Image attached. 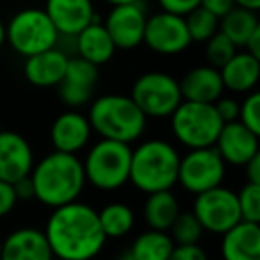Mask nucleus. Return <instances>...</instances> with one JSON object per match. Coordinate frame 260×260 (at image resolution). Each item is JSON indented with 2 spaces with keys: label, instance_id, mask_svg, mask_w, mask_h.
<instances>
[{
  "label": "nucleus",
  "instance_id": "1",
  "mask_svg": "<svg viewBox=\"0 0 260 260\" xmlns=\"http://www.w3.org/2000/svg\"><path fill=\"white\" fill-rule=\"evenodd\" d=\"M43 232L54 258L59 260H93L107 241L98 210L79 200L52 209Z\"/></svg>",
  "mask_w": 260,
  "mask_h": 260
},
{
  "label": "nucleus",
  "instance_id": "2",
  "mask_svg": "<svg viewBox=\"0 0 260 260\" xmlns=\"http://www.w3.org/2000/svg\"><path fill=\"white\" fill-rule=\"evenodd\" d=\"M29 177L34 187V198L50 209L77 202L86 187L82 160L73 153L55 150L40 162H34Z\"/></svg>",
  "mask_w": 260,
  "mask_h": 260
},
{
  "label": "nucleus",
  "instance_id": "3",
  "mask_svg": "<svg viewBox=\"0 0 260 260\" xmlns=\"http://www.w3.org/2000/svg\"><path fill=\"white\" fill-rule=\"evenodd\" d=\"M89 125L100 139L132 145L146 130V118L136 102L125 94L109 93L98 96L89 105Z\"/></svg>",
  "mask_w": 260,
  "mask_h": 260
},
{
  "label": "nucleus",
  "instance_id": "4",
  "mask_svg": "<svg viewBox=\"0 0 260 260\" xmlns=\"http://www.w3.org/2000/svg\"><path fill=\"white\" fill-rule=\"evenodd\" d=\"M180 153L164 139H148L132 150L130 177L138 191L150 194L171 191L177 185Z\"/></svg>",
  "mask_w": 260,
  "mask_h": 260
},
{
  "label": "nucleus",
  "instance_id": "5",
  "mask_svg": "<svg viewBox=\"0 0 260 260\" xmlns=\"http://www.w3.org/2000/svg\"><path fill=\"white\" fill-rule=\"evenodd\" d=\"M132 148L126 143L100 139L82 160L86 182L98 191H118L128 182Z\"/></svg>",
  "mask_w": 260,
  "mask_h": 260
},
{
  "label": "nucleus",
  "instance_id": "6",
  "mask_svg": "<svg viewBox=\"0 0 260 260\" xmlns=\"http://www.w3.org/2000/svg\"><path fill=\"white\" fill-rule=\"evenodd\" d=\"M170 123L175 139L189 150L214 146L224 125L214 104L187 100H182L175 109L170 116Z\"/></svg>",
  "mask_w": 260,
  "mask_h": 260
},
{
  "label": "nucleus",
  "instance_id": "7",
  "mask_svg": "<svg viewBox=\"0 0 260 260\" xmlns=\"http://www.w3.org/2000/svg\"><path fill=\"white\" fill-rule=\"evenodd\" d=\"M59 40L61 36L45 9H22L6 23V43L22 57L57 47Z\"/></svg>",
  "mask_w": 260,
  "mask_h": 260
},
{
  "label": "nucleus",
  "instance_id": "8",
  "mask_svg": "<svg viewBox=\"0 0 260 260\" xmlns=\"http://www.w3.org/2000/svg\"><path fill=\"white\" fill-rule=\"evenodd\" d=\"M130 98L146 118H170L182 104L178 80L164 72H146L132 86Z\"/></svg>",
  "mask_w": 260,
  "mask_h": 260
},
{
  "label": "nucleus",
  "instance_id": "9",
  "mask_svg": "<svg viewBox=\"0 0 260 260\" xmlns=\"http://www.w3.org/2000/svg\"><path fill=\"white\" fill-rule=\"evenodd\" d=\"M224 175H226V164L214 146L196 148L189 150L184 157H180L177 184L196 196L217 185H223Z\"/></svg>",
  "mask_w": 260,
  "mask_h": 260
},
{
  "label": "nucleus",
  "instance_id": "10",
  "mask_svg": "<svg viewBox=\"0 0 260 260\" xmlns=\"http://www.w3.org/2000/svg\"><path fill=\"white\" fill-rule=\"evenodd\" d=\"M192 214L202 224L203 232L216 235H223L239 221H242L237 194L223 185L196 194Z\"/></svg>",
  "mask_w": 260,
  "mask_h": 260
},
{
  "label": "nucleus",
  "instance_id": "11",
  "mask_svg": "<svg viewBox=\"0 0 260 260\" xmlns=\"http://www.w3.org/2000/svg\"><path fill=\"white\" fill-rule=\"evenodd\" d=\"M143 43L159 55H178L187 50L192 41L184 16L159 11L146 20Z\"/></svg>",
  "mask_w": 260,
  "mask_h": 260
},
{
  "label": "nucleus",
  "instance_id": "12",
  "mask_svg": "<svg viewBox=\"0 0 260 260\" xmlns=\"http://www.w3.org/2000/svg\"><path fill=\"white\" fill-rule=\"evenodd\" d=\"M148 11L141 2L112 6L104 27L107 29L116 50H134L143 43Z\"/></svg>",
  "mask_w": 260,
  "mask_h": 260
},
{
  "label": "nucleus",
  "instance_id": "13",
  "mask_svg": "<svg viewBox=\"0 0 260 260\" xmlns=\"http://www.w3.org/2000/svg\"><path fill=\"white\" fill-rule=\"evenodd\" d=\"M98 80V66L84 61L82 57H70L62 80L57 84L59 98L70 109H80L93 98Z\"/></svg>",
  "mask_w": 260,
  "mask_h": 260
},
{
  "label": "nucleus",
  "instance_id": "14",
  "mask_svg": "<svg viewBox=\"0 0 260 260\" xmlns=\"http://www.w3.org/2000/svg\"><path fill=\"white\" fill-rule=\"evenodd\" d=\"M34 166V152L18 132L0 130V180L15 184L29 177Z\"/></svg>",
  "mask_w": 260,
  "mask_h": 260
},
{
  "label": "nucleus",
  "instance_id": "15",
  "mask_svg": "<svg viewBox=\"0 0 260 260\" xmlns=\"http://www.w3.org/2000/svg\"><path fill=\"white\" fill-rule=\"evenodd\" d=\"M93 128L89 125L87 116L77 109L64 111L54 119L50 128V141L55 152L73 153L82 152L91 141Z\"/></svg>",
  "mask_w": 260,
  "mask_h": 260
},
{
  "label": "nucleus",
  "instance_id": "16",
  "mask_svg": "<svg viewBox=\"0 0 260 260\" xmlns=\"http://www.w3.org/2000/svg\"><path fill=\"white\" fill-rule=\"evenodd\" d=\"M258 138L260 136L253 134L241 121L224 123L214 143V148L224 160V164L242 168L253 155L260 152Z\"/></svg>",
  "mask_w": 260,
  "mask_h": 260
},
{
  "label": "nucleus",
  "instance_id": "17",
  "mask_svg": "<svg viewBox=\"0 0 260 260\" xmlns=\"http://www.w3.org/2000/svg\"><path fill=\"white\" fill-rule=\"evenodd\" d=\"M45 13L61 38H75L84 27L98 20L93 0H47Z\"/></svg>",
  "mask_w": 260,
  "mask_h": 260
},
{
  "label": "nucleus",
  "instance_id": "18",
  "mask_svg": "<svg viewBox=\"0 0 260 260\" xmlns=\"http://www.w3.org/2000/svg\"><path fill=\"white\" fill-rule=\"evenodd\" d=\"M0 260H54V253L43 230L23 226L2 241Z\"/></svg>",
  "mask_w": 260,
  "mask_h": 260
},
{
  "label": "nucleus",
  "instance_id": "19",
  "mask_svg": "<svg viewBox=\"0 0 260 260\" xmlns=\"http://www.w3.org/2000/svg\"><path fill=\"white\" fill-rule=\"evenodd\" d=\"M68 54L54 47L40 54L25 57L23 75L27 82L36 87H57L68 66Z\"/></svg>",
  "mask_w": 260,
  "mask_h": 260
},
{
  "label": "nucleus",
  "instance_id": "20",
  "mask_svg": "<svg viewBox=\"0 0 260 260\" xmlns=\"http://www.w3.org/2000/svg\"><path fill=\"white\" fill-rule=\"evenodd\" d=\"M180 86L182 100L187 102H202V104H214L219 100L224 93L223 79L217 68L210 64H202L191 68L182 80Z\"/></svg>",
  "mask_w": 260,
  "mask_h": 260
},
{
  "label": "nucleus",
  "instance_id": "21",
  "mask_svg": "<svg viewBox=\"0 0 260 260\" xmlns=\"http://www.w3.org/2000/svg\"><path fill=\"white\" fill-rule=\"evenodd\" d=\"M223 260H260V224L239 221L223 234Z\"/></svg>",
  "mask_w": 260,
  "mask_h": 260
},
{
  "label": "nucleus",
  "instance_id": "22",
  "mask_svg": "<svg viewBox=\"0 0 260 260\" xmlns=\"http://www.w3.org/2000/svg\"><path fill=\"white\" fill-rule=\"evenodd\" d=\"M73 43H75L77 55L94 66L107 64L116 54L114 43L100 20H94L93 23L84 27L73 38Z\"/></svg>",
  "mask_w": 260,
  "mask_h": 260
},
{
  "label": "nucleus",
  "instance_id": "23",
  "mask_svg": "<svg viewBox=\"0 0 260 260\" xmlns=\"http://www.w3.org/2000/svg\"><path fill=\"white\" fill-rule=\"evenodd\" d=\"M224 89L234 93L255 91L260 80V59L248 52H235L234 57L219 68Z\"/></svg>",
  "mask_w": 260,
  "mask_h": 260
},
{
  "label": "nucleus",
  "instance_id": "24",
  "mask_svg": "<svg viewBox=\"0 0 260 260\" xmlns=\"http://www.w3.org/2000/svg\"><path fill=\"white\" fill-rule=\"evenodd\" d=\"M178 214H180V203L171 191L146 194V200L143 203V217L152 230L168 232Z\"/></svg>",
  "mask_w": 260,
  "mask_h": 260
},
{
  "label": "nucleus",
  "instance_id": "25",
  "mask_svg": "<svg viewBox=\"0 0 260 260\" xmlns=\"http://www.w3.org/2000/svg\"><path fill=\"white\" fill-rule=\"evenodd\" d=\"M260 27L255 11L235 6L223 18H219V32H223L237 48H244L246 41Z\"/></svg>",
  "mask_w": 260,
  "mask_h": 260
},
{
  "label": "nucleus",
  "instance_id": "26",
  "mask_svg": "<svg viewBox=\"0 0 260 260\" xmlns=\"http://www.w3.org/2000/svg\"><path fill=\"white\" fill-rule=\"evenodd\" d=\"M173 248L175 242L168 232L150 228L136 237L128 255L132 260H168Z\"/></svg>",
  "mask_w": 260,
  "mask_h": 260
},
{
  "label": "nucleus",
  "instance_id": "27",
  "mask_svg": "<svg viewBox=\"0 0 260 260\" xmlns=\"http://www.w3.org/2000/svg\"><path fill=\"white\" fill-rule=\"evenodd\" d=\"M98 221H100L105 237L119 239L132 232L136 223V214L126 203L112 202L98 212Z\"/></svg>",
  "mask_w": 260,
  "mask_h": 260
},
{
  "label": "nucleus",
  "instance_id": "28",
  "mask_svg": "<svg viewBox=\"0 0 260 260\" xmlns=\"http://www.w3.org/2000/svg\"><path fill=\"white\" fill-rule=\"evenodd\" d=\"M184 18L192 43H205L219 30V18L209 13L207 9H203L202 6L191 11Z\"/></svg>",
  "mask_w": 260,
  "mask_h": 260
},
{
  "label": "nucleus",
  "instance_id": "29",
  "mask_svg": "<svg viewBox=\"0 0 260 260\" xmlns=\"http://www.w3.org/2000/svg\"><path fill=\"white\" fill-rule=\"evenodd\" d=\"M168 234L171 235L175 244H198L203 228L192 212H180L170 226Z\"/></svg>",
  "mask_w": 260,
  "mask_h": 260
},
{
  "label": "nucleus",
  "instance_id": "30",
  "mask_svg": "<svg viewBox=\"0 0 260 260\" xmlns=\"http://www.w3.org/2000/svg\"><path fill=\"white\" fill-rule=\"evenodd\" d=\"M237 194L239 210H241L242 221L260 224V184L246 182Z\"/></svg>",
  "mask_w": 260,
  "mask_h": 260
},
{
  "label": "nucleus",
  "instance_id": "31",
  "mask_svg": "<svg viewBox=\"0 0 260 260\" xmlns=\"http://www.w3.org/2000/svg\"><path fill=\"white\" fill-rule=\"evenodd\" d=\"M237 52V47L224 36L223 32L217 30L209 41H205V55H207V61H209L210 66L219 70L221 66H224L234 54Z\"/></svg>",
  "mask_w": 260,
  "mask_h": 260
},
{
  "label": "nucleus",
  "instance_id": "32",
  "mask_svg": "<svg viewBox=\"0 0 260 260\" xmlns=\"http://www.w3.org/2000/svg\"><path fill=\"white\" fill-rule=\"evenodd\" d=\"M246 128H249L253 134L260 136V93L249 91L246 98L239 104V119Z\"/></svg>",
  "mask_w": 260,
  "mask_h": 260
},
{
  "label": "nucleus",
  "instance_id": "33",
  "mask_svg": "<svg viewBox=\"0 0 260 260\" xmlns=\"http://www.w3.org/2000/svg\"><path fill=\"white\" fill-rule=\"evenodd\" d=\"M168 260H209L200 244H175Z\"/></svg>",
  "mask_w": 260,
  "mask_h": 260
},
{
  "label": "nucleus",
  "instance_id": "34",
  "mask_svg": "<svg viewBox=\"0 0 260 260\" xmlns=\"http://www.w3.org/2000/svg\"><path fill=\"white\" fill-rule=\"evenodd\" d=\"M160 11L171 13L177 16H187L191 11L200 8V0H157Z\"/></svg>",
  "mask_w": 260,
  "mask_h": 260
},
{
  "label": "nucleus",
  "instance_id": "35",
  "mask_svg": "<svg viewBox=\"0 0 260 260\" xmlns=\"http://www.w3.org/2000/svg\"><path fill=\"white\" fill-rule=\"evenodd\" d=\"M217 114H219L221 121L223 123H232L239 119V102L235 98H223L214 102Z\"/></svg>",
  "mask_w": 260,
  "mask_h": 260
},
{
  "label": "nucleus",
  "instance_id": "36",
  "mask_svg": "<svg viewBox=\"0 0 260 260\" xmlns=\"http://www.w3.org/2000/svg\"><path fill=\"white\" fill-rule=\"evenodd\" d=\"M16 203H18V198H16V194H15L13 184L0 180V217L8 216L16 207Z\"/></svg>",
  "mask_w": 260,
  "mask_h": 260
},
{
  "label": "nucleus",
  "instance_id": "37",
  "mask_svg": "<svg viewBox=\"0 0 260 260\" xmlns=\"http://www.w3.org/2000/svg\"><path fill=\"white\" fill-rule=\"evenodd\" d=\"M200 6L217 18H223L228 11L235 8V2L234 0H200Z\"/></svg>",
  "mask_w": 260,
  "mask_h": 260
},
{
  "label": "nucleus",
  "instance_id": "38",
  "mask_svg": "<svg viewBox=\"0 0 260 260\" xmlns=\"http://www.w3.org/2000/svg\"><path fill=\"white\" fill-rule=\"evenodd\" d=\"M13 189H15V194L18 198V202H27V200H32L34 198V187H32V182H30V177H25L22 180L15 182L13 184Z\"/></svg>",
  "mask_w": 260,
  "mask_h": 260
},
{
  "label": "nucleus",
  "instance_id": "39",
  "mask_svg": "<svg viewBox=\"0 0 260 260\" xmlns=\"http://www.w3.org/2000/svg\"><path fill=\"white\" fill-rule=\"evenodd\" d=\"M246 170V178L251 184H260V152L253 155L248 162L242 166Z\"/></svg>",
  "mask_w": 260,
  "mask_h": 260
},
{
  "label": "nucleus",
  "instance_id": "40",
  "mask_svg": "<svg viewBox=\"0 0 260 260\" xmlns=\"http://www.w3.org/2000/svg\"><path fill=\"white\" fill-rule=\"evenodd\" d=\"M244 48L248 54H251V55H255L256 59H260V27L249 36V40L246 41Z\"/></svg>",
  "mask_w": 260,
  "mask_h": 260
},
{
  "label": "nucleus",
  "instance_id": "41",
  "mask_svg": "<svg viewBox=\"0 0 260 260\" xmlns=\"http://www.w3.org/2000/svg\"><path fill=\"white\" fill-rule=\"evenodd\" d=\"M234 2L239 8L249 9V11H255V13H258L260 9V0H234Z\"/></svg>",
  "mask_w": 260,
  "mask_h": 260
},
{
  "label": "nucleus",
  "instance_id": "42",
  "mask_svg": "<svg viewBox=\"0 0 260 260\" xmlns=\"http://www.w3.org/2000/svg\"><path fill=\"white\" fill-rule=\"evenodd\" d=\"M6 45V23L0 18V48Z\"/></svg>",
  "mask_w": 260,
  "mask_h": 260
},
{
  "label": "nucleus",
  "instance_id": "43",
  "mask_svg": "<svg viewBox=\"0 0 260 260\" xmlns=\"http://www.w3.org/2000/svg\"><path fill=\"white\" fill-rule=\"evenodd\" d=\"M109 6H119V4H130V2H141V0H104Z\"/></svg>",
  "mask_w": 260,
  "mask_h": 260
},
{
  "label": "nucleus",
  "instance_id": "44",
  "mask_svg": "<svg viewBox=\"0 0 260 260\" xmlns=\"http://www.w3.org/2000/svg\"><path fill=\"white\" fill-rule=\"evenodd\" d=\"M121 260H132V256L128 255V253H126V255H123V258Z\"/></svg>",
  "mask_w": 260,
  "mask_h": 260
},
{
  "label": "nucleus",
  "instance_id": "45",
  "mask_svg": "<svg viewBox=\"0 0 260 260\" xmlns=\"http://www.w3.org/2000/svg\"><path fill=\"white\" fill-rule=\"evenodd\" d=\"M0 253H2V239H0Z\"/></svg>",
  "mask_w": 260,
  "mask_h": 260
}]
</instances>
